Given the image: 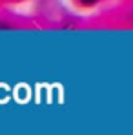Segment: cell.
<instances>
[{
	"instance_id": "1",
	"label": "cell",
	"mask_w": 133,
	"mask_h": 135,
	"mask_svg": "<svg viewBox=\"0 0 133 135\" xmlns=\"http://www.w3.org/2000/svg\"><path fill=\"white\" fill-rule=\"evenodd\" d=\"M80 4H84V6H91V4H95V2H98V0H78Z\"/></svg>"
}]
</instances>
